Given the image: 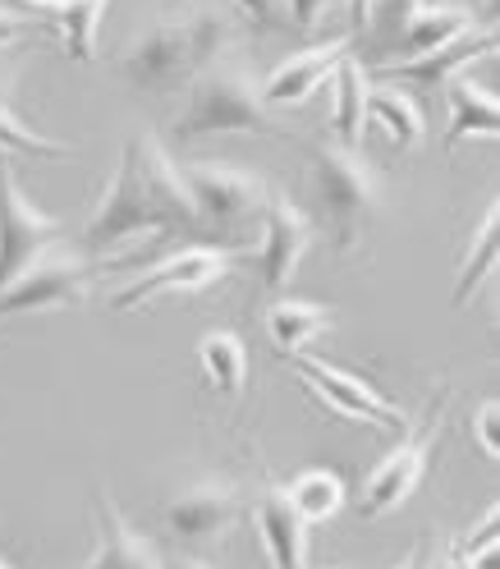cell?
Returning a JSON list of instances; mask_svg holds the SVG:
<instances>
[{
	"instance_id": "cell-1",
	"label": "cell",
	"mask_w": 500,
	"mask_h": 569,
	"mask_svg": "<svg viewBox=\"0 0 500 569\" xmlns=\"http://www.w3.org/2000/svg\"><path fill=\"white\" fill-rule=\"evenodd\" d=\"M142 234L202 239L189 184L157 133H133L124 142L116 180L92 207V221H88L79 248H88V253H111V248L142 239Z\"/></svg>"
},
{
	"instance_id": "cell-2",
	"label": "cell",
	"mask_w": 500,
	"mask_h": 569,
	"mask_svg": "<svg viewBox=\"0 0 500 569\" xmlns=\"http://www.w3.org/2000/svg\"><path fill=\"white\" fill-rule=\"evenodd\" d=\"M234 47H239V19L230 10L189 6V10L157 14L116 64L129 83L166 92V88L189 83L198 69H207L211 60H221Z\"/></svg>"
},
{
	"instance_id": "cell-3",
	"label": "cell",
	"mask_w": 500,
	"mask_h": 569,
	"mask_svg": "<svg viewBox=\"0 0 500 569\" xmlns=\"http://www.w3.org/2000/svg\"><path fill=\"white\" fill-rule=\"evenodd\" d=\"M217 133L294 138L262 101V83L253 69H248V56L239 47L189 79V97L170 124V142H198V138H217Z\"/></svg>"
},
{
	"instance_id": "cell-4",
	"label": "cell",
	"mask_w": 500,
	"mask_h": 569,
	"mask_svg": "<svg viewBox=\"0 0 500 569\" xmlns=\"http://www.w3.org/2000/svg\"><path fill=\"white\" fill-rule=\"evenodd\" d=\"M312 189L336 230L340 253H349V248L359 243V234L368 230V221L386 202L381 170L359 148H344L336 138H321L312 148Z\"/></svg>"
},
{
	"instance_id": "cell-5",
	"label": "cell",
	"mask_w": 500,
	"mask_h": 569,
	"mask_svg": "<svg viewBox=\"0 0 500 569\" xmlns=\"http://www.w3.org/2000/svg\"><path fill=\"white\" fill-rule=\"evenodd\" d=\"M180 174L189 184V198H193V211H198V226H202L207 243L230 248V239L243 243L258 230L267 193H271V184L258 170L230 166V161H193V166H180Z\"/></svg>"
},
{
	"instance_id": "cell-6",
	"label": "cell",
	"mask_w": 500,
	"mask_h": 569,
	"mask_svg": "<svg viewBox=\"0 0 500 569\" xmlns=\"http://www.w3.org/2000/svg\"><path fill=\"white\" fill-rule=\"evenodd\" d=\"M234 267H239L234 248L193 239V243L180 248V253L161 258L157 267H148L138 280H129L124 290H116L111 308L116 312H138V308H148L152 299H161V295H202V290H211V284H221Z\"/></svg>"
},
{
	"instance_id": "cell-7",
	"label": "cell",
	"mask_w": 500,
	"mask_h": 569,
	"mask_svg": "<svg viewBox=\"0 0 500 569\" xmlns=\"http://www.w3.org/2000/svg\"><path fill=\"white\" fill-rule=\"evenodd\" d=\"M92 290V267L69 243H56L0 290V317H28L51 308H74Z\"/></svg>"
},
{
	"instance_id": "cell-8",
	"label": "cell",
	"mask_w": 500,
	"mask_h": 569,
	"mask_svg": "<svg viewBox=\"0 0 500 569\" xmlns=\"http://www.w3.org/2000/svg\"><path fill=\"white\" fill-rule=\"evenodd\" d=\"M60 239H64V221L47 217L42 207H32V198L14 180L6 152H0V290Z\"/></svg>"
},
{
	"instance_id": "cell-9",
	"label": "cell",
	"mask_w": 500,
	"mask_h": 569,
	"mask_svg": "<svg viewBox=\"0 0 500 569\" xmlns=\"http://www.w3.org/2000/svg\"><path fill=\"white\" fill-rule=\"evenodd\" d=\"M294 372L308 381V390L312 396L327 405V409H336L340 418H349V422H363V427H377V432H409V413L400 409V405H390L381 390H372L359 372H344V368H336V363H327V359H317V353H294Z\"/></svg>"
},
{
	"instance_id": "cell-10",
	"label": "cell",
	"mask_w": 500,
	"mask_h": 569,
	"mask_svg": "<svg viewBox=\"0 0 500 569\" xmlns=\"http://www.w3.org/2000/svg\"><path fill=\"white\" fill-rule=\"evenodd\" d=\"M312 239H317V230L308 221V211H299V202L284 189H271L267 207H262V221H258V239H253V258L262 267V290L271 299H280V290L294 280Z\"/></svg>"
},
{
	"instance_id": "cell-11",
	"label": "cell",
	"mask_w": 500,
	"mask_h": 569,
	"mask_svg": "<svg viewBox=\"0 0 500 569\" xmlns=\"http://www.w3.org/2000/svg\"><path fill=\"white\" fill-rule=\"evenodd\" d=\"M441 405L432 409V418H427L422 427H409V441L396 450V455H386L381 465L368 473L363 482V519H381V515H396L409 496L422 487L427 478V465H432V450L441 441Z\"/></svg>"
},
{
	"instance_id": "cell-12",
	"label": "cell",
	"mask_w": 500,
	"mask_h": 569,
	"mask_svg": "<svg viewBox=\"0 0 500 569\" xmlns=\"http://www.w3.org/2000/svg\"><path fill=\"white\" fill-rule=\"evenodd\" d=\"M243 519V496L230 482H193L166 506V528L180 542H211Z\"/></svg>"
},
{
	"instance_id": "cell-13",
	"label": "cell",
	"mask_w": 500,
	"mask_h": 569,
	"mask_svg": "<svg viewBox=\"0 0 500 569\" xmlns=\"http://www.w3.org/2000/svg\"><path fill=\"white\" fill-rule=\"evenodd\" d=\"M349 51H353L349 38H331V42H317V47L294 51L290 60H280L271 74L262 79V101L271 106V111H294V106H303L321 83L336 74V64Z\"/></svg>"
},
{
	"instance_id": "cell-14",
	"label": "cell",
	"mask_w": 500,
	"mask_h": 569,
	"mask_svg": "<svg viewBox=\"0 0 500 569\" xmlns=\"http://www.w3.org/2000/svg\"><path fill=\"white\" fill-rule=\"evenodd\" d=\"M496 51V32L487 23H473V28H463L459 38L441 42L437 51H427V56H413V60H390L386 64V79L396 83H413V88H437V83H450L454 74H463L469 64H478L482 56Z\"/></svg>"
},
{
	"instance_id": "cell-15",
	"label": "cell",
	"mask_w": 500,
	"mask_h": 569,
	"mask_svg": "<svg viewBox=\"0 0 500 569\" xmlns=\"http://www.w3.org/2000/svg\"><path fill=\"white\" fill-rule=\"evenodd\" d=\"M253 523L271 569H308V523L280 487H267L253 506Z\"/></svg>"
},
{
	"instance_id": "cell-16",
	"label": "cell",
	"mask_w": 500,
	"mask_h": 569,
	"mask_svg": "<svg viewBox=\"0 0 500 569\" xmlns=\"http://www.w3.org/2000/svg\"><path fill=\"white\" fill-rule=\"evenodd\" d=\"M92 515H97V556L88 560V569H166L161 551L116 510L106 491L97 496Z\"/></svg>"
},
{
	"instance_id": "cell-17",
	"label": "cell",
	"mask_w": 500,
	"mask_h": 569,
	"mask_svg": "<svg viewBox=\"0 0 500 569\" xmlns=\"http://www.w3.org/2000/svg\"><path fill=\"white\" fill-rule=\"evenodd\" d=\"M446 106H450V124H446V148L450 152L459 148L463 138H496V129H500V101H496V92L487 83L454 74L450 92H446Z\"/></svg>"
},
{
	"instance_id": "cell-18",
	"label": "cell",
	"mask_w": 500,
	"mask_h": 569,
	"mask_svg": "<svg viewBox=\"0 0 500 569\" xmlns=\"http://www.w3.org/2000/svg\"><path fill=\"white\" fill-rule=\"evenodd\" d=\"M368 92H372V79L359 56H344L331 74V129H336V142L344 148H359L363 138V124H368Z\"/></svg>"
},
{
	"instance_id": "cell-19",
	"label": "cell",
	"mask_w": 500,
	"mask_h": 569,
	"mask_svg": "<svg viewBox=\"0 0 500 569\" xmlns=\"http://www.w3.org/2000/svg\"><path fill=\"white\" fill-rule=\"evenodd\" d=\"M478 19H469L463 10L454 6H437V0H422V6L400 23V32L390 38V51H396V60H413V56H427L437 51L441 42L459 38L463 28H473Z\"/></svg>"
},
{
	"instance_id": "cell-20",
	"label": "cell",
	"mask_w": 500,
	"mask_h": 569,
	"mask_svg": "<svg viewBox=\"0 0 500 569\" xmlns=\"http://www.w3.org/2000/svg\"><path fill=\"white\" fill-rule=\"evenodd\" d=\"M336 327V308L327 303H308V299H276L267 308V336L280 353H303L317 336H327Z\"/></svg>"
},
{
	"instance_id": "cell-21",
	"label": "cell",
	"mask_w": 500,
	"mask_h": 569,
	"mask_svg": "<svg viewBox=\"0 0 500 569\" xmlns=\"http://www.w3.org/2000/svg\"><path fill=\"white\" fill-rule=\"evenodd\" d=\"M368 120L386 124V133L396 138V148H418V142L427 138V116H422V106L413 92H404L400 83H372L368 92Z\"/></svg>"
},
{
	"instance_id": "cell-22",
	"label": "cell",
	"mask_w": 500,
	"mask_h": 569,
	"mask_svg": "<svg viewBox=\"0 0 500 569\" xmlns=\"http://www.w3.org/2000/svg\"><path fill=\"white\" fill-rule=\"evenodd\" d=\"M496 234H500V207L496 198L482 207V217L473 226V239H469V253L459 262V280H454V308H469L478 299V290L496 276Z\"/></svg>"
},
{
	"instance_id": "cell-23",
	"label": "cell",
	"mask_w": 500,
	"mask_h": 569,
	"mask_svg": "<svg viewBox=\"0 0 500 569\" xmlns=\"http://www.w3.org/2000/svg\"><path fill=\"white\" fill-rule=\"evenodd\" d=\"M198 363L207 372V381L221 390L226 400H239L248 386V345L234 331H207L198 340Z\"/></svg>"
},
{
	"instance_id": "cell-24",
	"label": "cell",
	"mask_w": 500,
	"mask_h": 569,
	"mask_svg": "<svg viewBox=\"0 0 500 569\" xmlns=\"http://www.w3.org/2000/svg\"><path fill=\"white\" fill-rule=\"evenodd\" d=\"M280 491L290 496V506L303 515L308 528L336 519L340 506H344V478L336 469H303L294 482H284Z\"/></svg>"
},
{
	"instance_id": "cell-25",
	"label": "cell",
	"mask_w": 500,
	"mask_h": 569,
	"mask_svg": "<svg viewBox=\"0 0 500 569\" xmlns=\"http://www.w3.org/2000/svg\"><path fill=\"white\" fill-rule=\"evenodd\" d=\"M106 10H111V0H64V6H56V23H60L64 51L74 56L79 64L97 60V32H101Z\"/></svg>"
},
{
	"instance_id": "cell-26",
	"label": "cell",
	"mask_w": 500,
	"mask_h": 569,
	"mask_svg": "<svg viewBox=\"0 0 500 569\" xmlns=\"http://www.w3.org/2000/svg\"><path fill=\"white\" fill-rule=\"evenodd\" d=\"M0 152H28V157H69L74 142H56V138H42L32 133L6 101H0Z\"/></svg>"
},
{
	"instance_id": "cell-27",
	"label": "cell",
	"mask_w": 500,
	"mask_h": 569,
	"mask_svg": "<svg viewBox=\"0 0 500 569\" xmlns=\"http://www.w3.org/2000/svg\"><path fill=\"white\" fill-rule=\"evenodd\" d=\"M496 528H500V519H496V506H491V510H482V519L454 542V560H459L463 569H496V551H500Z\"/></svg>"
},
{
	"instance_id": "cell-28",
	"label": "cell",
	"mask_w": 500,
	"mask_h": 569,
	"mask_svg": "<svg viewBox=\"0 0 500 569\" xmlns=\"http://www.w3.org/2000/svg\"><path fill=\"white\" fill-rule=\"evenodd\" d=\"M418 6H422V0H377V14H372V28H377V32H372V42L386 47Z\"/></svg>"
},
{
	"instance_id": "cell-29",
	"label": "cell",
	"mask_w": 500,
	"mask_h": 569,
	"mask_svg": "<svg viewBox=\"0 0 500 569\" xmlns=\"http://www.w3.org/2000/svg\"><path fill=\"white\" fill-rule=\"evenodd\" d=\"M239 14L253 23L258 32H271V28H290V19H284V0H234Z\"/></svg>"
},
{
	"instance_id": "cell-30",
	"label": "cell",
	"mask_w": 500,
	"mask_h": 569,
	"mask_svg": "<svg viewBox=\"0 0 500 569\" xmlns=\"http://www.w3.org/2000/svg\"><path fill=\"white\" fill-rule=\"evenodd\" d=\"M496 422H500V409H496V400H482V405L473 409V441H478V450H482L487 459H496V455H500V441H496Z\"/></svg>"
},
{
	"instance_id": "cell-31",
	"label": "cell",
	"mask_w": 500,
	"mask_h": 569,
	"mask_svg": "<svg viewBox=\"0 0 500 569\" xmlns=\"http://www.w3.org/2000/svg\"><path fill=\"white\" fill-rule=\"evenodd\" d=\"M331 6L336 0H284V19H290V28L308 32V28H317L321 19L331 14Z\"/></svg>"
},
{
	"instance_id": "cell-32",
	"label": "cell",
	"mask_w": 500,
	"mask_h": 569,
	"mask_svg": "<svg viewBox=\"0 0 500 569\" xmlns=\"http://www.w3.org/2000/svg\"><path fill=\"white\" fill-rule=\"evenodd\" d=\"M42 23L38 19H23V14H14V10H6L0 6V51H10V47H19L28 32H38Z\"/></svg>"
},
{
	"instance_id": "cell-33",
	"label": "cell",
	"mask_w": 500,
	"mask_h": 569,
	"mask_svg": "<svg viewBox=\"0 0 500 569\" xmlns=\"http://www.w3.org/2000/svg\"><path fill=\"white\" fill-rule=\"evenodd\" d=\"M344 6H349V23H353V32H368V28H372L377 0H344Z\"/></svg>"
},
{
	"instance_id": "cell-34",
	"label": "cell",
	"mask_w": 500,
	"mask_h": 569,
	"mask_svg": "<svg viewBox=\"0 0 500 569\" xmlns=\"http://www.w3.org/2000/svg\"><path fill=\"white\" fill-rule=\"evenodd\" d=\"M14 83H19V64L10 60V51H0V101H10Z\"/></svg>"
},
{
	"instance_id": "cell-35",
	"label": "cell",
	"mask_w": 500,
	"mask_h": 569,
	"mask_svg": "<svg viewBox=\"0 0 500 569\" xmlns=\"http://www.w3.org/2000/svg\"><path fill=\"white\" fill-rule=\"evenodd\" d=\"M437 6H454V10L469 14V19H478V14L491 6V0H437ZM478 23H482V19H478Z\"/></svg>"
},
{
	"instance_id": "cell-36",
	"label": "cell",
	"mask_w": 500,
	"mask_h": 569,
	"mask_svg": "<svg viewBox=\"0 0 500 569\" xmlns=\"http://www.w3.org/2000/svg\"><path fill=\"white\" fill-rule=\"evenodd\" d=\"M166 569H217V565H207V560H198V556H170Z\"/></svg>"
},
{
	"instance_id": "cell-37",
	"label": "cell",
	"mask_w": 500,
	"mask_h": 569,
	"mask_svg": "<svg viewBox=\"0 0 500 569\" xmlns=\"http://www.w3.org/2000/svg\"><path fill=\"white\" fill-rule=\"evenodd\" d=\"M396 569H427V551H422V547H418V551H409V556H404Z\"/></svg>"
},
{
	"instance_id": "cell-38",
	"label": "cell",
	"mask_w": 500,
	"mask_h": 569,
	"mask_svg": "<svg viewBox=\"0 0 500 569\" xmlns=\"http://www.w3.org/2000/svg\"><path fill=\"white\" fill-rule=\"evenodd\" d=\"M28 6H51L56 10V6H64V0H28Z\"/></svg>"
},
{
	"instance_id": "cell-39",
	"label": "cell",
	"mask_w": 500,
	"mask_h": 569,
	"mask_svg": "<svg viewBox=\"0 0 500 569\" xmlns=\"http://www.w3.org/2000/svg\"><path fill=\"white\" fill-rule=\"evenodd\" d=\"M427 569H463L459 560H446V565H427Z\"/></svg>"
},
{
	"instance_id": "cell-40",
	"label": "cell",
	"mask_w": 500,
	"mask_h": 569,
	"mask_svg": "<svg viewBox=\"0 0 500 569\" xmlns=\"http://www.w3.org/2000/svg\"><path fill=\"white\" fill-rule=\"evenodd\" d=\"M0 569H10V565H6V560H0Z\"/></svg>"
}]
</instances>
